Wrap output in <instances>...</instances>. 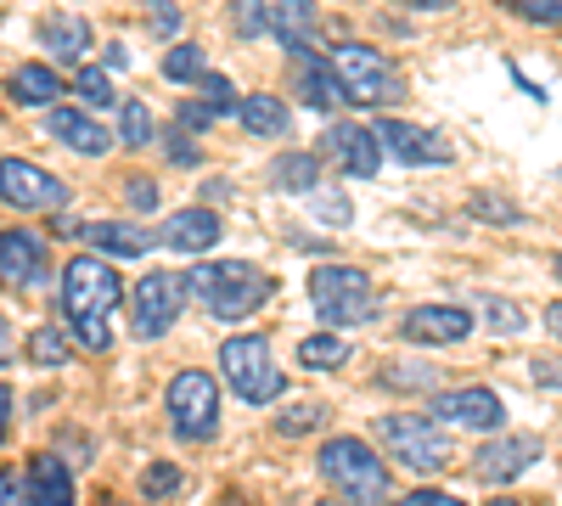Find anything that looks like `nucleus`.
Instances as JSON below:
<instances>
[{
    "label": "nucleus",
    "instance_id": "f257e3e1",
    "mask_svg": "<svg viewBox=\"0 0 562 506\" xmlns=\"http://www.w3.org/2000/svg\"><path fill=\"white\" fill-rule=\"evenodd\" d=\"M124 299V282L108 259H68L63 270V315H68V333L79 349L90 355H108L113 349V310Z\"/></svg>",
    "mask_w": 562,
    "mask_h": 506
},
{
    "label": "nucleus",
    "instance_id": "f03ea898",
    "mask_svg": "<svg viewBox=\"0 0 562 506\" xmlns=\"http://www.w3.org/2000/svg\"><path fill=\"white\" fill-rule=\"evenodd\" d=\"M186 293H192L209 315H220V321H243L259 304H270L276 282L248 259H209V265H198L192 276H186Z\"/></svg>",
    "mask_w": 562,
    "mask_h": 506
},
{
    "label": "nucleus",
    "instance_id": "7ed1b4c3",
    "mask_svg": "<svg viewBox=\"0 0 562 506\" xmlns=\"http://www.w3.org/2000/svg\"><path fill=\"white\" fill-rule=\"evenodd\" d=\"M315 468L326 484H338V495L349 506H383L389 501V468L366 439H326Z\"/></svg>",
    "mask_w": 562,
    "mask_h": 506
},
{
    "label": "nucleus",
    "instance_id": "20e7f679",
    "mask_svg": "<svg viewBox=\"0 0 562 506\" xmlns=\"http://www.w3.org/2000/svg\"><path fill=\"white\" fill-rule=\"evenodd\" d=\"M310 304L326 327H360V321L378 315V288L355 265H321L310 276Z\"/></svg>",
    "mask_w": 562,
    "mask_h": 506
},
{
    "label": "nucleus",
    "instance_id": "39448f33",
    "mask_svg": "<svg viewBox=\"0 0 562 506\" xmlns=\"http://www.w3.org/2000/svg\"><path fill=\"white\" fill-rule=\"evenodd\" d=\"M220 366H225L231 389H237L248 405H270V400L288 394V378L276 372L270 344H265L259 333H248V338H231V344L220 349Z\"/></svg>",
    "mask_w": 562,
    "mask_h": 506
},
{
    "label": "nucleus",
    "instance_id": "423d86ee",
    "mask_svg": "<svg viewBox=\"0 0 562 506\" xmlns=\"http://www.w3.org/2000/svg\"><path fill=\"white\" fill-rule=\"evenodd\" d=\"M326 63H333V74H338V85H344V97L360 102V108H383V102L400 97L394 68L383 63V52H371V45H338V52L326 57Z\"/></svg>",
    "mask_w": 562,
    "mask_h": 506
},
{
    "label": "nucleus",
    "instance_id": "0eeeda50",
    "mask_svg": "<svg viewBox=\"0 0 562 506\" xmlns=\"http://www.w3.org/2000/svg\"><path fill=\"white\" fill-rule=\"evenodd\" d=\"M383 450L411 473H445L450 468V439L428 417H383Z\"/></svg>",
    "mask_w": 562,
    "mask_h": 506
},
{
    "label": "nucleus",
    "instance_id": "6e6552de",
    "mask_svg": "<svg viewBox=\"0 0 562 506\" xmlns=\"http://www.w3.org/2000/svg\"><path fill=\"white\" fill-rule=\"evenodd\" d=\"M164 405H169V423H175L180 439H192V445H198V439H214V423H220V389H214L209 372H180V378L169 383Z\"/></svg>",
    "mask_w": 562,
    "mask_h": 506
},
{
    "label": "nucleus",
    "instance_id": "1a4fd4ad",
    "mask_svg": "<svg viewBox=\"0 0 562 506\" xmlns=\"http://www.w3.org/2000/svg\"><path fill=\"white\" fill-rule=\"evenodd\" d=\"M180 304H186V282L169 270H153L140 276V282L130 288V321L140 338H164L175 321H180Z\"/></svg>",
    "mask_w": 562,
    "mask_h": 506
},
{
    "label": "nucleus",
    "instance_id": "9d476101",
    "mask_svg": "<svg viewBox=\"0 0 562 506\" xmlns=\"http://www.w3.org/2000/svg\"><path fill=\"white\" fill-rule=\"evenodd\" d=\"M0 203H12L18 214H45V209L68 203V187L57 175H45L40 164L7 158V164H0Z\"/></svg>",
    "mask_w": 562,
    "mask_h": 506
},
{
    "label": "nucleus",
    "instance_id": "9b49d317",
    "mask_svg": "<svg viewBox=\"0 0 562 506\" xmlns=\"http://www.w3.org/2000/svg\"><path fill=\"white\" fill-rule=\"evenodd\" d=\"M434 423H456V428H479V434H495L506 423V405L490 394V389H450L428 405Z\"/></svg>",
    "mask_w": 562,
    "mask_h": 506
},
{
    "label": "nucleus",
    "instance_id": "f8f14e48",
    "mask_svg": "<svg viewBox=\"0 0 562 506\" xmlns=\"http://www.w3.org/2000/svg\"><path fill=\"white\" fill-rule=\"evenodd\" d=\"M535 462H540V439L535 434H512V439H495V445H484L473 456V473L484 484H512L518 473H529Z\"/></svg>",
    "mask_w": 562,
    "mask_h": 506
},
{
    "label": "nucleus",
    "instance_id": "ddd939ff",
    "mask_svg": "<svg viewBox=\"0 0 562 506\" xmlns=\"http://www.w3.org/2000/svg\"><path fill=\"white\" fill-rule=\"evenodd\" d=\"M45 276V243L34 232H0V288L23 293Z\"/></svg>",
    "mask_w": 562,
    "mask_h": 506
},
{
    "label": "nucleus",
    "instance_id": "4468645a",
    "mask_svg": "<svg viewBox=\"0 0 562 506\" xmlns=\"http://www.w3.org/2000/svg\"><path fill=\"white\" fill-rule=\"evenodd\" d=\"M378 147L394 153L400 164H450V147L439 142V135L422 130V124H405V119H383L378 124Z\"/></svg>",
    "mask_w": 562,
    "mask_h": 506
},
{
    "label": "nucleus",
    "instance_id": "2eb2a0df",
    "mask_svg": "<svg viewBox=\"0 0 562 506\" xmlns=\"http://www.w3.org/2000/svg\"><path fill=\"white\" fill-rule=\"evenodd\" d=\"M411 344H461L467 333H473V315L456 310V304H422L405 315V327H400Z\"/></svg>",
    "mask_w": 562,
    "mask_h": 506
},
{
    "label": "nucleus",
    "instance_id": "dca6fc26",
    "mask_svg": "<svg viewBox=\"0 0 562 506\" xmlns=\"http://www.w3.org/2000/svg\"><path fill=\"white\" fill-rule=\"evenodd\" d=\"M158 243L175 248V254H209V248L220 243V214H209V209H180V214H169V220L158 225Z\"/></svg>",
    "mask_w": 562,
    "mask_h": 506
},
{
    "label": "nucleus",
    "instance_id": "f3484780",
    "mask_svg": "<svg viewBox=\"0 0 562 506\" xmlns=\"http://www.w3.org/2000/svg\"><path fill=\"white\" fill-rule=\"evenodd\" d=\"M74 237L90 243V248H102V254H113V259H140L158 243L153 232H140V225H130V220H90V225H74Z\"/></svg>",
    "mask_w": 562,
    "mask_h": 506
},
{
    "label": "nucleus",
    "instance_id": "a211bd4d",
    "mask_svg": "<svg viewBox=\"0 0 562 506\" xmlns=\"http://www.w3.org/2000/svg\"><path fill=\"white\" fill-rule=\"evenodd\" d=\"M270 34L288 45L293 57H304L315 45V34H321V18H315L310 0H276V7H270Z\"/></svg>",
    "mask_w": 562,
    "mask_h": 506
},
{
    "label": "nucleus",
    "instance_id": "6ab92c4d",
    "mask_svg": "<svg viewBox=\"0 0 562 506\" xmlns=\"http://www.w3.org/2000/svg\"><path fill=\"white\" fill-rule=\"evenodd\" d=\"M52 135H57V142H68V153H85V158L113 153V130H102L97 119L79 113V108H57L52 113Z\"/></svg>",
    "mask_w": 562,
    "mask_h": 506
},
{
    "label": "nucleus",
    "instance_id": "aec40b11",
    "mask_svg": "<svg viewBox=\"0 0 562 506\" xmlns=\"http://www.w3.org/2000/svg\"><path fill=\"white\" fill-rule=\"evenodd\" d=\"M326 147L338 153V164L349 169V175H378L383 169V153H378V135L371 130H360V124H333V135H326Z\"/></svg>",
    "mask_w": 562,
    "mask_h": 506
},
{
    "label": "nucleus",
    "instance_id": "412c9836",
    "mask_svg": "<svg viewBox=\"0 0 562 506\" xmlns=\"http://www.w3.org/2000/svg\"><path fill=\"white\" fill-rule=\"evenodd\" d=\"M299 102H304V108H321V113H333V108L349 102L344 85H338V74H333V63H321L315 52L299 57Z\"/></svg>",
    "mask_w": 562,
    "mask_h": 506
},
{
    "label": "nucleus",
    "instance_id": "4be33fe9",
    "mask_svg": "<svg viewBox=\"0 0 562 506\" xmlns=\"http://www.w3.org/2000/svg\"><path fill=\"white\" fill-rule=\"evenodd\" d=\"M29 490H34V506H74V473L57 456H34L29 462Z\"/></svg>",
    "mask_w": 562,
    "mask_h": 506
},
{
    "label": "nucleus",
    "instance_id": "5701e85b",
    "mask_svg": "<svg viewBox=\"0 0 562 506\" xmlns=\"http://www.w3.org/2000/svg\"><path fill=\"white\" fill-rule=\"evenodd\" d=\"M7 90H12L23 108H52V102L63 97V79L45 68V63H23V68L7 79Z\"/></svg>",
    "mask_w": 562,
    "mask_h": 506
},
{
    "label": "nucleus",
    "instance_id": "b1692460",
    "mask_svg": "<svg viewBox=\"0 0 562 506\" xmlns=\"http://www.w3.org/2000/svg\"><path fill=\"white\" fill-rule=\"evenodd\" d=\"M40 40H45V52H52V57L74 63L90 45V29H85V18H40Z\"/></svg>",
    "mask_w": 562,
    "mask_h": 506
},
{
    "label": "nucleus",
    "instance_id": "393cba45",
    "mask_svg": "<svg viewBox=\"0 0 562 506\" xmlns=\"http://www.w3.org/2000/svg\"><path fill=\"white\" fill-rule=\"evenodd\" d=\"M237 119H243L248 135H281V130H288V108H281L276 97H248L237 108Z\"/></svg>",
    "mask_w": 562,
    "mask_h": 506
},
{
    "label": "nucleus",
    "instance_id": "a878e982",
    "mask_svg": "<svg viewBox=\"0 0 562 506\" xmlns=\"http://www.w3.org/2000/svg\"><path fill=\"white\" fill-rule=\"evenodd\" d=\"M299 360L310 366V372H338V366L349 360V344L338 333H321V338H304L299 344Z\"/></svg>",
    "mask_w": 562,
    "mask_h": 506
},
{
    "label": "nucleus",
    "instance_id": "bb28decb",
    "mask_svg": "<svg viewBox=\"0 0 562 506\" xmlns=\"http://www.w3.org/2000/svg\"><path fill=\"white\" fill-rule=\"evenodd\" d=\"M209 57H203V45H186V40H175L169 45V57H164V79H175V85H192V79H203L209 68H203Z\"/></svg>",
    "mask_w": 562,
    "mask_h": 506
},
{
    "label": "nucleus",
    "instance_id": "cd10ccee",
    "mask_svg": "<svg viewBox=\"0 0 562 506\" xmlns=\"http://www.w3.org/2000/svg\"><path fill=\"white\" fill-rule=\"evenodd\" d=\"M270 180H276V187H288V192H310V187H315V153H288V158H276Z\"/></svg>",
    "mask_w": 562,
    "mask_h": 506
},
{
    "label": "nucleus",
    "instance_id": "c85d7f7f",
    "mask_svg": "<svg viewBox=\"0 0 562 506\" xmlns=\"http://www.w3.org/2000/svg\"><path fill=\"white\" fill-rule=\"evenodd\" d=\"M119 135H124V147H153V113L147 102H119Z\"/></svg>",
    "mask_w": 562,
    "mask_h": 506
},
{
    "label": "nucleus",
    "instance_id": "c756f323",
    "mask_svg": "<svg viewBox=\"0 0 562 506\" xmlns=\"http://www.w3.org/2000/svg\"><path fill=\"white\" fill-rule=\"evenodd\" d=\"M326 423V405L321 400H304V405H288L276 417V434H288V439H304V434H315Z\"/></svg>",
    "mask_w": 562,
    "mask_h": 506
},
{
    "label": "nucleus",
    "instance_id": "7c9ffc66",
    "mask_svg": "<svg viewBox=\"0 0 562 506\" xmlns=\"http://www.w3.org/2000/svg\"><path fill=\"white\" fill-rule=\"evenodd\" d=\"M74 90H79L90 108H113V79H108V68H79V74H74Z\"/></svg>",
    "mask_w": 562,
    "mask_h": 506
},
{
    "label": "nucleus",
    "instance_id": "2f4dec72",
    "mask_svg": "<svg viewBox=\"0 0 562 506\" xmlns=\"http://www.w3.org/2000/svg\"><path fill=\"white\" fill-rule=\"evenodd\" d=\"M180 490V468L175 462H153L147 473H140V495H147V501H169Z\"/></svg>",
    "mask_w": 562,
    "mask_h": 506
},
{
    "label": "nucleus",
    "instance_id": "473e14b6",
    "mask_svg": "<svg viewBox=\"0 0 562 506\" xmlns=\"http://www.w3.org/2000/svg\"><path fill=\"white\" fill-rule=\"evenodd\" d=\"M29 355H34L40 366H63V360H68V333H57V327H40V333L29 338Z\"/></svg>",
    "mask_w": 562,
    "mask_h": 506
},
{
    "label": "nucleus",
    "instance_id": "72a5a7b5",
    "mask_svg": "<svg viewBox=\"0 0 562 506\" xmlns=\"http://www.w3.org/2000/svg\"><path fill=\"white\" fill-rule=\"evenodd\" d=\"M389 389H434V366H383V372H378Z\"/></svg>",
    "mask_w": 562,
    "mask_h": 506
},
{
    "label": "nucleus",
    "instance_id": "f704fd0d",
    "mask_svg": "<svg viewBox=\"0 0 562 506\" xmlns=\"http://www.w3.org/2000/svg\"><path fill=\"white\" fill-rule=\"evenodd\" d=\"M501 7H512L529 23H562V0H501Z\"/></svg>",
    "mask_w": 562,
    "mask_h": 506
},
{
    "label": "nucleus",
    "instance_id": "c9c22d12",
    "mask_svg": "<svg viewBox=\"0 0 562 506\" xmlns=\"http://www.w3.org/2000/svg\"><path fill=\"white\" fill-rule=\"evenodd\" d=\"M147 23H153V34L158 40H180V7H169V0H153V7H147Z\"/></svg>",
    "mask_w": 562,
    "mask_h": 506
},
{
    "label": "nucleus",
    "instance_id": "e433bc0d",
    "mask_svg": "<svg viewBox=\"0 0 562 506\" xmlns=\"http://www.w3.org/2000/svg\"><path fill=\"white\" fill-rule=\"evenodd\" d=\"M0 506H34V490L18 468H0Z\"/></svg>",
    "mask_w": 562,
    "mask_h": 506
},
{
    "label": "nucleus",
    "instance_id": "4c0bfd02",
    "mask_svg": "<svg viewBox=\"0 0 562 506\" xmlns=\"http://www.w3.org/2000/svg\"><path fill=\"white\" fill-rule=\"evenodd\" d=\"M484 315H490L495 333H524V310L506 304V299H484Z\"/></svg>",
    "mask_w": 562,
    "mask_h": 506
},
{
    "label": "nucleus",
    "instance_id": "58836bf2",
    "mask_svg": "<svg viewBox=\"0 0 562 506\" xmlns=\"http://www.w3.org/2000/svg\"><path fill=\"white\" fill-rule=\"evenodd\" d=\"M198 85H203V97L214 102V113H237V108H243V102H237V90H231L220 74H203Z\"/></svg>",
    "mask_w": 562,
    "mask_h": 506
},
{
    "label": "nucleus",
    "instance_id": "ea45409f",
    "mask_svg": "<svg viewBox=\"0 0 562 506\" xmlns=\"http://www.w3.org/2000/svg\"><path fill=\"white\" fill-rule=\"evenodd\" d=\"M237 29H243L248 40L270 34V18H265V0H237Z\"/></svg>",
    "mask_w": 562,
    "mask_h": 506
},
{
    "label": "nucleus",
    "instance_id": "a19ab883",
    "mask_svg": "<svg viewBox=\"0 0 562 506\" xmlns=\"http://www.w3.org/2000/svg\"><path fill=\"white\" fill-rule=\"evenodd\" d=\"M467 214H479V220H495V225H512V220H518V209H512V203H495L490 192H479L473 203H467Z\"/></svg>",
    "mask_w": 562,
    "mask_h": 506
},
{
    "label": "nucleus",
    "instance_id": "79ce46f5",
    "mask_svg": "<svg viewBox=\"0 0 562 506\" xmlns=\"http://www.w3.org/2000/svg\"><path fill=\"white\" fill-rule=\"evenodd\" d=\"M169 164H180V169H192V164H198V142L186 135V124L169 130Z\"/></svg>",
    "mask_w": 562,
    "mask_h": 506
},
{
    "label": "nucleus",
    "instance_id": "37998d69",
    "mask_svg": "<svg viewBox=\"0 0 562 506\" xmlns=\"http://www.w3.org/2000/svg\"><path fill=\"white\" fill-rule=\"evenodd\" d=\"M130 203H135V209H158V180L135 175V180H130Z\"/></svg>",
    "mask_w": 562,
    "mask_h": 506
},
{
    "label": "nucleus",
    "instance_id": "c03bdc74",
    "mask_svg": "<svg viewBox=\"0 0 562 506\" xmlns=\"http://www.w3.org/2000/svg\"><path fill=\"white\" fill-rule=\"evenodd\" d=\"M180 124H186V130H209V124H214V108H203V102H186V108H180Z\"/></svg>",
    "mask_w": 562,
    "mask_h": 506
},
{
    "label": "nucleus",
    "instance_id": "a18cd8bd",
    "mask_svg": "<svg viewBox=\"0 0 562 506\" xmlns=\"http://www.w3.org/2000/svg\"><path fill=\"white\" fill-rule=\"evenodd\" d=\"M394 506H461L456 495H439V490H416V495H405V501H394Z\"/></svg>",
    "mask_w": 562,
    "mask_h": 506
},
{
    "label": "nucleus",
    "instance_id": "49530a36",
    "mask_svg": "<svg viewBox=\"0 0 562 506\" xmlns=\"http://www.w3.org/2000/svg\"><path fill=\"white\" fill-rule=\"evenodd\" d=\"M535 372H540L546 389H562V360H546V355H540V360H535Z\"/></svg>",
    "mask_w": 562,
    "mask_h": 506
},
{
    "label": "nucleus",
    "instance_id": "de8ad7c7",
    "mask_svg": "<svg viewBox=\"0 0 562 506\" xmlns=\"http://www.w3.org/2000/svg\"><path fill=\"white\" fill-rule=\"evenodd\" d=\"M7 428H12V389L0 383V445H7Z\"/></svg>",
    "mask_w": 562,
    "mask_h": 506
},
{
    "label": "nucleus",
    "instance_id": "09e8293b",
    "mask_svg": "<svg viewBox=\"0 0 562 506\" xmlns=\"http://www.w3.org/2000/svg\"><path fill=\"white\" fill-rule=\"evenodd\" d=\"M18 355V338H12V327H7V321H0V366H7Z\"/></svg>",
    "mask_w": 562,
    "mask_h": 506
},
{
    "label": "nucleus",
    "instance_id": "8fccbe9b",
    "mask_svg": "<svg viewBox=\"0 0 562 506\" xmlns=\"http://www.w3.org/2000/svg\"><path fill=\"white\" fill-rule=\"evenodd\" d=\"M400 7H411V12H445L450 0H400Z\"/></svg>",
    "mask_w": 562,
    "mask_h": 506
},
{
    "label": "nucleus",
    "instance_id": "3c124183",
    "mask_svg": "<svg viewBox=\"0 0 562 506\" xmlns=\"http://www.w3.org/2000/svg\"><path fill=\"white\" fill-rule=\"evenodd\" d=\"M546 327H551V333L562 338V304H551V310H546Z\"/></svg>",
    "mask_w": 562,
    "mask_h": 506
},
{
    "label": "nucleus",
    "instance_id": "603ef678",
    "mask_svg": "<svg viewBox=\"0 0 562 506\" xmlns=\"http://www.w3.org/2000/svg\"><path fill=\"white\" fill-rule=\"evenodd\" d=\"M315 506H349V501H344V495H338V501H315Z\"/></svg>",
    "mask_w": 562,
    "mask_h": 506
},
{
    "label": "nucleus",
    "instance_id": "864d4df0",
    "mask_svg": "<svg viewBox=\"0 0 562 506\" xmlns=\"http://www.w3.org/2000/svg\"><path fill=\"white\" fill-rule=\"evenodd\" d=\"M490 506H518V501H490Z\"/></svg>",
    "mask_w": 562,
    "mask_h": 506
},
{
    "label": "nucleus",
    "instance_id": "5fc2aeb1",
    "mask_svg": "<svg viewBox=\"0 0 562 506\" xmlns=\"http://www.w3.org/2000/svg\"><path fill=\"white\" fill-rule=\"evenodd\" d=\"M557 282H562V259H557Z\"/></svg>",
    "mask_w": 562,
    "mask_h": 506
},
{
    "label": "nucleus",
    "instance_id": "6e6d98bb",
    "mask_svg": "<svg viewBox=\"0 0 562 506\" xmlns=\"http://www.w3.org/2000/svg\"><path fill=\"white\" fill-rule=\"evenodd\" d=\"M231 506H243V501H231Z\"/></svg>",
    "mask_w": 562,
    "mask_h": 506
},
{
    "label": "nucleus",
    "instance_id": "4d7b16f0",
    "mask_svg": "<svg viewBox=\"0 0 562 506\" xmlns=\"http://www.w3.org/2000/svg\"><path fill=\"white\" fill-rule=\"evenodd\" d=\"M102 506H113V501H102Z\"/></svg>",
    "mask_w": 562,
    "mask_h": 506
}]
</instances>
